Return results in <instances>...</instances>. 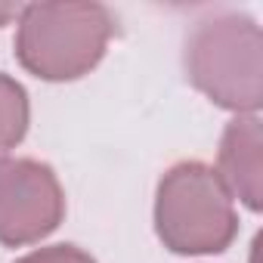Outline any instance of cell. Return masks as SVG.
I'll return each mask as SVG.
<instances>
[{
	"label": "cell",
	"instance_id": "cell-1",
	"mask_svg": "<svg viewBox=\"0 0 263 263\" xmlns=\"http://www.w3.org/2000/svg\"><path fill=\"white\" fill-rule=\"evenodd\" d=\"M189 84L214 105L257 115L263 105V34L245 13L201 19L183 47Z\"/></svg>",
	"mask_w": 263,
	"mask_h": 263
},
{
	"label": "cell",
	"instance_id": "cell-2",
	"mask_svg": "<svg viewBox=\"0 0 263 263\" xmlns=\"http://www.w3.org/2000/svg\"><path fill=\"white\" fill-rule=\"evenodd\" d=\"M16 22L19 65L50 84L90 74L115 34V16L102 4H25Z\"/></svg>",
	"mask_w": 263,
	"mask_h": 263
},
{
	"label": "cell",
	"instance_id": "cell-3",
	"mask_svg": "<svg viewBox=\"0 0 263 263\" xmlns=\"http://www.w3.org/2000/svg\"><path fill=\"white\" fill-rule=\"evenodd\" d=\"M155 232L174 254H223L238 235V211L214 167L180 161L158 180Z\"/></svg>",
	"mask_w": 263,
	"mask_h": 263
},
{
	"label": "cell",
	"instance_id": "cell-4",
	"mask_svg": "<svg viewBox=\"0 0 263 263\" xmlns=\"http://www.w3.org/2000/svg\"><path fill=\"white\" fill-rule=\"evenodd\" d=\"M65 192L56 171L37 158L0 161V245L25 248L59 229Z\"/></svg>",
	"mask_w": 263,
	"mask_h": 263
},
{
	"label": "cell",
	"instance_id": "cell-5",
	"mask_svg": "<svg viewBox=\"0 0 263 263\" xmlns=\"http://www.w3.org/2000/svg\"><path fill=\"white\" fill-rule=\"evenodd\" d=\"M214 174L232 201L238 198L254 214L263 208V127L257 115H235L226 124Z\"/></svg>",
	"mask_w": 263,
	"mask_h": 263
},
{
	"label": "cell",
	"instance_id": "cell-6",
	"mask_svg": "<svg viewBox=\"0 0 263 263\" xmlns=\"http://www.w3.org/2000/svg\"><path fill=\"white\" fill-rule=\"evenodd\" d=\"M31 121V105L25 87L0 71V161L10 158V152L25 140Z\"/></svg>",
	"mask_w": 263,
	"mask_h": 263
},
{
	"label": "cell",
	"instance_id": "cell-7",
	"mask_svg": "<svg viewBox=\"0 0 263 263\" xmlns=\"http://www.w3.org/2000/svg\"><path fill=\"white\" fill-rule=\"evenodd\" d=\"M16 263H96V260L87 251H81L78 245H50V248H37L19 257Z\"/></svg>",
	"mask_w": 263,
	"mask_h": 263
},
{
	"label": "cell",
	"instance_id": "cell-8",
	"mask_svg": "<svg viewBox=\"0 0 263 263\" xmlns=\"http://www.w3.org/2000/svg\"><path fill=\"white\" fill-rule=\"evenodd\" d=\"M19 13H22V4H0V28L10 25V22H16Z\"/></svg>",
	"mask_w": 263,
	"mask_h": 263
}]
</instances>
